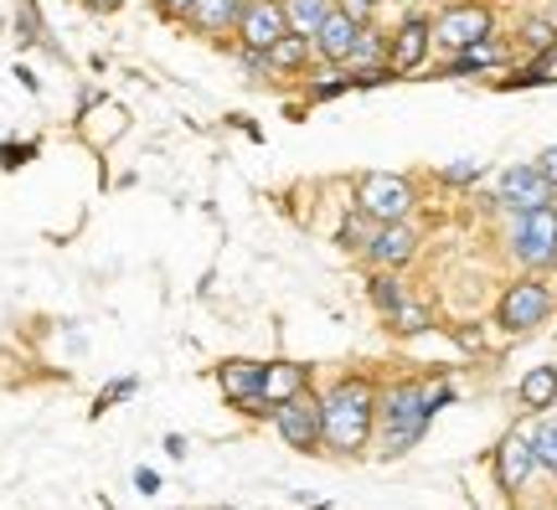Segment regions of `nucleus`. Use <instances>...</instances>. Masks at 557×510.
Instances as JSON below:
<instances>
[{
	"label": "nucleus",
	"mask_w": 557,
	"mask_h": 510,
	"mask_svg": "<svg viewBox=\"0 0 557 510\" xmlns=\"http://www.w3.org/2000/svg\"><path fill=\"white\" fill-rule=\"evenodd\" d=\"M434 52V16H403L387 32V67L393 73H413Z\"/></svg>",
	"instance_id": "9d476101"
},
{
	"label": "nucleus",
	"mask_w": 557,
	"mask_h": 510,
	"mask_svg": "<svg viewBox=\"0 0 557 510\" xmlns=\"http://www.w3.org/2000/svg\"><path fill=\"white\" fill-rule=\"evenodd\" d=\"M135 485H139V490H150V495L160 490V480H156V474H150V470H135Z\"/></svg>",
	"instance_id": "7c9ffc66"
},
{
	"label": "nucleus",
	"mask_w": 557,
	"mask_h": 510,
	"mask_svg": "<svg viewBox=\"0 0 557 510\" xmlns=\"http://www.w3.org/2000/svg\"><path fill=\"white\" fill-rule=\"evenodd\" d=\"M377 418H382V453H403L423 438L434 412L423 402V387H418V382H398V387L377 393Z\"/></svg>",
	"instance_id": "f03ea898"
},
{
	"label": "nucleus",
	"mask_w": 557,
	"mask_h": 510,
	"mask_svg": "<svg viewBox=\"0 0 557 510\" xmlns=\"http://www.w3.org/2000/svg\"><path fill=\"white\" fill-rule=\"evenodd\" d=\"M496 37V11L485 0H449L434 16V47L444 52H465L470 41Z\"/></svg>",
	"instance_id": "423d86ee"
},
{
	"label": "nucleus",
	"mask_w": 557,
	"mask_h": 510,
	"mask_svg": "<svg viewBox=\"0 0 557 510\" xmlns=\"http://www.w3.org/2000/svg\"><path fill=\"white\" fill-rule=\"evenodd\" d=\"M357 32H361V21H351L346 11H331V16L320 21V32L310 41H315V58L320 62H331V67H346V58H351V47H357Z\"/></svg>",
	"instance_id": "ddd939ff"
},
{
	"label": "nucleus",
	"mask_w": 557,
	"mask_h": 510,
	"mask_svg": "<svg viewBox=\"0 0 557 510\" xmlns=\"http://www.w3.org/2000/svg\"><path fill=\"white\" fill-rule=\"evenodd\" d=\"M423 248V233L413 227V216H403V222H372V237H367V258L377 263V269H393L403 274L408 263L418 258Z\"/></svg>",
	"instance_id": "1a4fd4ad"
},
{
	"label": "nucleus",
	"mask_w": 557,
	"mask_h": 510,
	"mask_svg": "<svg viewBox=\"0 0 557 510\" xmlns=\"http://www.w3.org/2000/svg\"><path fill=\"white\" fill-rule=\"evenodd\" d=\"M269 62H274L278 78H289V73H305V67L315 62V41H310V37H295V32H289V37H278L274 47H269Z\"/></svg>",
	"instance_id": "6ab92c4d"
},
{
	"label": "nucleus",
	"mask_w": 557,
	"mask_h": 510,
	"mask_svg": "<svg viewBox=\"0 0 557 510\" xmlns=\"http://www.w3.org/2000/svg\"><path fill=\"white\" fill-rule=\"evenodd\" d=\"M150 5H156V11H160V16H186V5H191V0H150Z\"/></svg>",
	"instance_id": "c85d7f7f"
},
{
	"label": "nucleus",
	"mask_w": 557,
	"mask_h": 510,
	"mask_svg": "<svg viewBox=\"0 0 557 510\" xmlns=\"http://www.w3.org/2000/svg\"><path fill=\"white\" fill-rule=\"evenodd\" d=\"M537 470V449H532V438L527 433H506L496 449V485L500 495H521L527 490V480Z\"/></svg>",
	"instance_id": "f8f14e48"
},
{
	"label": "nucleus",
	"mask_w": 557,
	"mask_h": 510,
	"mask_svg": "<svg viewBox=\"0 0 557 510\" xmlns=\"http://www.w3.org/2000/svg\"><path fill=\"white\" fill-rule=\"evenodd\" d=\"M475 176H480L475 160H465V165H449V171H444V181H449V186H465V181H475Z\"/></svg>",
	"instance_id": "bb28decb"
},
{
	"label": "nucleus",
	"mask_w": 557,
	"mask_h": 510,
	"mask_svg": "<svg viewBox=\"0 0 557 510\" xmlns=\"http://www.w3.org/2000/svg\"><path fill=\"white\" fill-rule=\"evenodd\" d=\"M521 408L527 412H542V408H557V366H532V372L521 376Z\"/></svg>",
	"instance_id": "aec40b11"
},
{
	"label": "nucleus",
	"mask_w": 557,
	"mask_h": 510,
	"mask_svg": "<svg viewBox=\"0 0 557 510\" xmlns=\"http://www.w3.org/2000/svg\"><path fill=\"white\" fill-rule=\"evenodd\" d=\"M372 67H387V32H382L377 21L361 26L357 47H351V58H346V73H372Z\"/></svg>",
	"instance_id": "a211bd4d"
},
{
	"label": "nucleus",
	"mask_w": 557,
	"mask_h": 510,
	"mask_svg": "<svg viewBox=\"0 0 557 510\" xmlns=\"http://www.w3.org/2000/svg\"><path fill=\"white\" fill-rule=\"evenodd\" d=\"M320 428H325V449L341 459H357L372 444L377 428V387L367 376H341L320 393Z\"/></svg>",
	"instance_id": "f257e3e1"
},
{
	"label": "nucleus",
	"mask_w": 557,
	"mask_h": 510,
	"mask_svg": "<svg viewBox=\"0 0 557 510\" xmlns=\"http://www.w3.org/2000/svg\"><path fill=\"white\" fill-rule=\"evenodd\" d=\"M336 5H341V11H346L351 21H361V26H367V21L377 16V5H382V0H336Z\"/></svg>",
	"instance_id": "a878e982"
},
{
	"label": "nucleus",
	"mask_w": 557,
	"mask_h": 510,
	"mask_svg": "<svg viewBox=\"0 0 557 510\" xmlns=\"http://www.w3.org/2000/svg\"><path fill=\"white\" fill-rule=\"evenodd\" d=\"M218 387H222V397H227L233 408H248V402H259V393H263V366L259 361L233 356V361H222L218 366Z\"/></svg>",
	"instance_id": "2eb2a0df"
},
{
	"label": "nucleus",
	"mask_w": 557,
	"mask_h": 510,
	"mask_svg": "<svg viewBox=\"0 0 557 510\" xmlns=\"http://www.w3.org/2000/svg\"><path fill=\"white\" fill-rule=\"evenodd\" d=\"M278 37H289L284 0H248L243 16H238V47H259V52H269Z\"/></svg>",
	"instance_id": "9b49d317"
},
{
	"label": "nucleus",
	"mask_w": 557,
	"mask_h": 510,
	"mask_svg": "<svg viewBox=\"0 0 557 510\" xmlns=\"http://www.w3.org/2000/svg\"><path fill=\"white\" fill-rule=\"evenodd\" d=\"M398 5H403V0H398Z\"/></svg>",
	"instance_id": "473e14b6"
},
{
	"label": "nucleus",
	"mask_w": 557,
	"mask_h": 510,
	"mask_svg": "<svg viewBox=\"0 0 557 510\" xmlns=\"http://www.w3.org/2000/svg\"><path fill=\"white\" fill-rule=\"evenodd\" d=\"M537 171H542L547 181H553V191H557V145H547V150L537 156Z\"/></svg>",
	"instance_id": "cd10ccee"
},
{
	"label": "nucleus",
	"mask_w": 557,
	"mask_h": 510,
	"mask_svg": "<svg viewBox=\"0 0 557 510\" xmlns=\"http://www.w3.org/2000/svg\"><path fill=\"white\" fill-rule=\"evenodd\" d=\"M511 258L527 274H547L557 263V207H537V212H517L511 227Z\"/></svg>",
	"instance_id": "39448f33"
},
{
	"label": "nucleus",
	"mask_w": 557,
	"mask_h": 510,
	"mask_svg": "<svg viewBox=\"0 0 557 510\" xmlns=\"http://www.w3.org/2000/svg\"><path fill=\"white\" fill-rule=\"evenodd\" d=\"M336 11V0H284V16H289V32L295 37H315L320 21Z\"/></svg>",
	"instance_id": "412c9836"
},
{
	"label": "nucleus",
	"mask_w": 557,
	"mask_h": 510,
	"mask_svg": "<svg viewBox=\"0 0 557 510\" xmlns=\"http://www.w3.org/2000/svg\"><path fill=\"white\" fill-rule=\"evenodd\" d=\"M455 340L465 346V351H480V346H485V335H480V331H459Z\"/></svg>",
	"instance_id": "c756f323"
},
{
	"label": "nucleus",
	"mask_w": 557,
	"mask_h": 510,
	"mask_svg": "<svg viewBox=\"0 0 557 510\" xmlns=\"http://www.w3.org/2000/svg\"><path fill=\"white\" fill-rule=\"evenodd\" d=\"M387 320V331H398V335H423L429 325H434V314L423 310V304H413V299H403L393 314H382Z\"/></svg>",
	"instance_id": "5701e85b"
},
{
	"label": "nucleus",
	"mask_w": 557,
	"mask_h": 510,
	"mask_svg": "<svg viewBox=\"0 0 557 510\" xmlns=\"http://www.w3.org/2000/svg\"><path fill=\"white\" fill-rule=\"evenodd\" d=\"M351 207L361 216H372V222H403L418 207V186L408 176H393V171H367L357 181V201Z\"/></svg>",
	"instance_id": "20e7f679"
},
{
	"label": "nucleus",
	"mask_w": 557,
	"mask_h": 510,
	"mask_svg": "<svg viewBox=\"0 0 557 510\" xmlns=\"http://www.w3.org/2000/svg\"><path fill=\"white\" fill-rule=\"evenodd\" d=\"M83 5H88V11H120L124 0H83Z\"/></svg>",
	"instance_id": "2f4dec72"
},
{
	"label": "nucleus",
	"mask_w": 557,
	"mask_h": 510,
	"mask_svg": "<svg viewBox=\"0 0 557 510\" xmlns=\"http://www.w3.org/2000/svg\"><path fill=\"white\" fill-rule=\"evenodd\" d=\"M553 181L537 171V160H521V165H506L496 181V201L506 212H537V207H553Z\"/></svg>",
	"instance_id": "6e6552de"
},
{
	"label": "nucleus",
	"mask_w": 557,
	"mask_h": 510,
	"mask_svg": "<svg viewBox=\"0 0 557 510\" xmlns=\"http://www.w3.org/2000/svg\"><path fill=\"white\" fill-rule=\"evenodd\" d=\"M521 41H527L532 52H557V21L527 16V21H521Z\"/></svg>",
	"instance_id": "b1692460"
},
{
	"label": "nucleus",
	"mask_w": 557,
	"mask_h": 510,
	"mask_svg": "<svg viewBox=\"0 0 557 510\" xmlns=\"http://www.w3.org/2000/svg\"><path fill=\"white\" fill-rule=\"evenodd\" d=\"M269 423H274V433L289 444V449H299V453H320V449H325V428H320V397L315 393H299V397H289V402H278V408L269 412Z\"/></svg>",
	"instance_id": "0eeeda50"
},
{
	"label": "nucleus",
	"mask_w": 557,
	"mask_h": 510,
	"mask_svg": "<svg viewBox=\"0 0 557 510\" xmlns=\"http://www.w3.org/2000/svg\"><path fill=\"white\" fill-rule=\"evenodd\" d=\"M511 62V47L500 37H485V41H470L465 52L444 62V78H459V73H485V67H506Z\"/></svg>",
	"instance_id": "f3484780"
},
{
	"label": "nucleus",
	"mask_w": 557,
	"mask_h": 510,
	"mask_svg": "<svg viewBox=\"0 0 557 510\" xmlns=\"http://www.w3.org/2000/svg\"><path fill=\"white\" fill-rule=\"evenodd\" d=\"M243 5H248V0H191L181 21H186L197 37H227V32H238Z\"/></svg>",
	"instance_id": "4468645a"
},
{
	"label": "nucleus",
	"mask_w": 557,
	"mask_h": 510,
	"mask_svg": "<svg viewBox=\"0 0 557 510\" xmlns=\"http://www.w3.org/2000/svg\"><path fill=\"white\" fill-rule=\"evenodd\" d=\"M367 295H372V304H377L382 314H393L408 299V289H403V278L393 274V269H377V274L367 278Z\"/></svg>",
	"instance_id": "4be33fe9"
},
{
	"label": "nucleus",
	"mask_w": 557,
	"mask_h": 510,
	"mask_svg": "<svg viewBox=\"0 0 557 510\" xmlns=\"http://www.w3.org/2000/svg\"><path fill=\"white\" fill-rule=\"evenodd\" d=\"M310 393V366L305 361H269L263 366V402L269 408H278V402H289V397Z\"/></svg>",
	"instance_id": "dca6fc26"
},
{
	"label": "nucleus",
	"mask_w": 557,
	"mask_h": 510,
	"mask_svg": "<svg viewBox=\"0 0 557 510\" xmlns=\"http://www.w3.org/2000/svg\"><path fill=\"white\" fill-rule=\"evenodd\" d=\"M553 310H557L553 284H542V274H521V278H511V284L500 289L496 325L506 335H527V331H537V325H547V314Z\"/></svg>",
	"instance_id": "7ed1b4c3"
},
{
	"label": "nucleus",
	"mask_w": 557,
	"mask_h": 510,
	"mask_svg": "<svg viewBox=\"0 0 557 510\" xmlns=\"http://www.w3.org/2000/svg\"><path fill=\"white\" fill-rule=\"evenodd\" d=\"M532 449H537L542 470L557 474V423H537V433H532Z\"/></svg>",
	"instance_id": "393cba45"
}]
</instances>
